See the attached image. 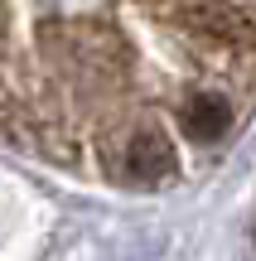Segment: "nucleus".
<instances>
[{
    "instance_id": "obj_1",
    "label": "nucleus",
    "mask_w": 256,
    "mask_h": 261,
    "mask_svg": "<svg viewBox=\"0 0 256 261\" xmlns=\"http://www.w3.org/2000/svg\"><path fill=\"white\" fill-rule=\"evenodd\" d=\"M256 116V0H0V130L87 179L164 189Z\"/></svg>"
}]
</instances>
